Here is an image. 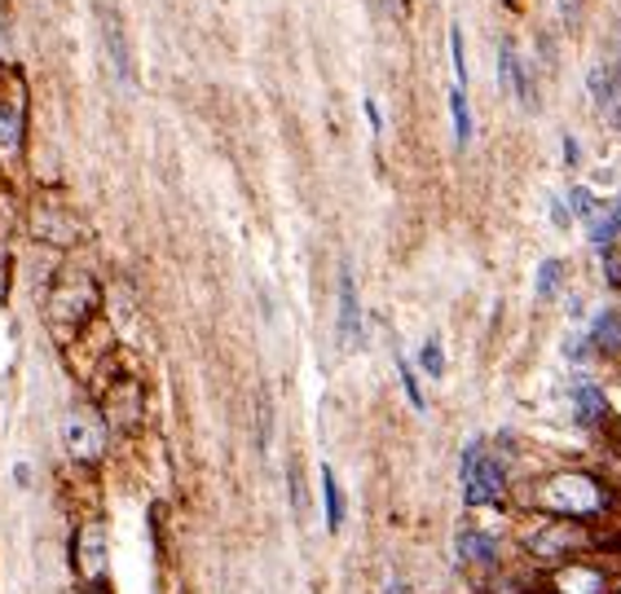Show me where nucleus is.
<instances>
[{
	"label": "nucleus",
	"mask_w": 621,
	"mask_h": 594,
	"mask_svg": "<svg viewBox=\"0 0 621 594\" xmlns=\"http://www.w3.org/2000/svg\"><path fill=\"white\" fill-rule=\"evenodd\" d=\"M516 498L525 511H538V516L621 529V489L600 467H551L516 485Z\"/></svg>",
	"instance_id": "f257e3e1"
},
{
	"label": "nucleus",
	"mask_w": 621,
	"mask_h": 594,
	"mask_svg": "<svg viewBox=\"0 0 621 594\" xmlns=\"http://www.w3.org/2000/svg\"><path fill=\"white\" fill-rule=\"evenodd\" d=\"M516 555H520L525 573L543 577V573L573 564V560H587V555H621V529L525 511L516 520Z\"/></svg>",
	"instance_id": "f03ea898"
},
{
	"label": "nucleus",
	"mask_w": 621,
	"mask_h": 594,
	"mask_svg": "<svg viewBox=\"0 0 621 594\" xmlns=\"http://www.w3.org/2000/svg\"><path fill=\"white\" fill-rule=\"evenodd\" d=\"M459 485H463V507L467 511H490L507 507L516 485H512V463L503 449H490L485 441H467L459 458Z\"/></svg>",
	"instance_id": "7ed1b4c3"
},
{
	"label": "nucleus",
	"mask_w": 621,
	"mask_h": 594,
	"mask_svg": "<svg viewBox=\"0 0 621 594\" xmlns=\"http://www.w3.org/2000/svg\"><path fill=\"white\" fill-rule=\"evenodd\" d=\"M547 594H621V560L618 555H587L573 564H560L543 573Z\"/></svg>",
	"instance_id": "20e7f679"
},
{
	"label": "nucleus",
	"mask_w": 621,
	"mask_h": 594,
	"mask_svg": "<svg viewBox=\"0 0 621 594\" xmlns=\"http://www.w3.org/2000/svg\"><path fill=\"white\" fill-rule=\"evenodd\" d=\"M97 283L88 274H66L53 291H49V326L57 330V339H71L84 330V321L97 312Z\"/></svg>",
	"instance_id": "39448f33"
},
{
	"label": "nucleus",
	"mask_w": 621,
	"mask_h": 594,
	"mask_svg": "<svg viewBox=\"0 0 621 594\" xmlns=\"http://www.w3.org/2000/svg\"><path fill=\"white\" fill-rule=\"evenodd\" d=\"M454 555H459V569H467V573H481V577L503 573V542L476 524L454 533Z\"/></svg>",
	"instance_id": "423d86ee"
},
{
	"label": "nucleus",
	"mask_w": 621,
	"mask_h": 594,
	"mask_svg": "<svg viewBox=\"0 0 621 594\" xmlns=\"http://www.w3.org/2000/svg\"><path fill=\"white\" fill-rule=\"evenodd\" d=\"M569 401H573V423L587 427V432H609L613 427V405H609V392L591 379H578L569 388Z\"/></svg>",
	"instance_id": "0eeeda50"
},
{
	"label": "nucleus",
	"mask_w": 621,
	"mask_h": 594,
	"mask_svg": "<svg viewBox=\"0 0 621 594\" xmlns=\"http://www.w3.org/2000/svg\"><path fill=\"white\" fill-rule=\"evenodd\" d=\"M22 128H27V93H22L18 75H13L9 79V97H4V79H0V163L18 155Z\"/></svg>",
	"instance_id": "6e6552de"
},
{
	"label": "nucleus",
	"mask_w": 621,
	"mask_h": 594,
	"mask_svg": "<svg viewBox=\"0 0 621 594\" xmlns=\"http://www.w3.org/2000/svg\"><path fill=\"white\" fill-rule=\"evenodd\" d=\"M102 40H106V57H110V71L124 88H133L137 79V66H133V49H128V35H124V22L115 9H102Z\"/></svg>",
	"instance_id": "1a4fd4ad"
},
{
	"label": "nucleus",
	"mask_w": 621,
	"mask_h": 594,
	"mask_svg": "<svg viewBox=\"0 0 621 594\" xmlns=\"http://www.w3.org/2000/svg\"><path fill=\"white\" fill-rule=\"evenodd\" d=\"M66 449H71V458H80V463L102 458V449H106V427H102L88 410H75V414L66 418Z\"/></svg>",
	"instance_id": "9d476101"
},
{
	"label": "nucleus",
	"mask_w": 621,
	"mask_h": 594,
	"mask_svg": "<svg viewBox=\"0 0 621 594\" xmlns=\"http://www.w3.org/2000/svg\"><path fill=\"white\" fill-rule=\"evenodd\" d=\"M498 71H503L507 93H512L525 110H538V88H534V75H529V66L520 62V53H516V44H512V40H503V44H498Z\"/></svg>",
	"instance_id": "9b49d317"
},
{
	"label": "nucleus",
	"mask_w": 621,
	"mask_h": 594,
	"mask_svg": "<svg viewBox=\"0 0 621 594\" xmlns=\"http://www.w3.org/2000/svg\"><path fill=\"white\" fill-rule=\"evenodd\" d=\"M339 343L344 348L361 343V299H357V283L348 265L339 269Z\"/></svg>",
	"instance_id": "f8f14e48"
},
{
	"label": "nucleus",
	"mask_w": 621,
	"mask_h": 594,
	"mask_svg": "<svg viewBox=\"0 0 621 594\" xmlns=\"http://www.w3.org/2000/svg\"><path fill=\"white\" fill-rule=\"evenodd\" d=\"M587 335H591V343H596V352L604 361H621V308H600L591 317Z\"/></svg>",
	"instance_id": "ddd939ff"
},
{
	"label": "nucleus",
	"mask_w": 621,
	"mask_h": 594,
	"mask_svg": "<svg viewBox=\"0 0 621 594\" xmlns=\"http://www.w3.org/2000/svg\"><path fill=\"white\" fill-rule=\"evenodd\" d=\"M137 418H141V388L128 379V383L110 388V396H106V423H115V427H137Z\"/></svg>",
	"instance_id": "4468645a"
},
{
	"label": "nucleus",
	"mask_w": 621,
	"mask_h": 594,
	"mask_svg": "<svg viewBox=\"0 0 621 594\" xmlns=\"http://www.w3.org/2000/svg\"><path fill=\"white\" fill-rule=\"evenodd\" d=\"M587 88H591V102H596L600 110H609L621 93V62H600V66H591Z\"/></svg>",
	"instance_id": "2eb2a0df"
},
{
	"label": "nucleus",
	"mask_w": 621,
	"mask_h": 594,
	"mask_svg": "<svg viewBox=\"0 0 621 594\" xmlns=\"http://www.w3.org/2000/svg\"><path fill=\"white\" fill-rule=\"evenodd\" d=\"M80 569H84L88 582H97L106 573V533H102V524H88L80 533Z\"/></svg>",
	"instance_id": "dca6fc26"
},
{
	"label": "nucleus",
	"mask_w": 621,
	"mask_h": 594,
	"mask_svg": "<svg viewBox=\"0 0 621 594\" xmlns=\"http://www.w3.org/2000/svg\"><path fill=\"white\" fill-rule=\"evenodd\" d=\"M565 283H569V265L551 256V261H543L538 274H534V296L543 299V304H551V299L565 291Z\"/></svg>",
	"instance_id": "f3484780"
},
{
	"label": "nucleus",
	"mask_w": 621,
	"mask_h": 594,
	"mask_svg": "<svg viewBox=\"0 0 621 594\" xmlns=\"http://www.w3.org/2000/svg\"><path fill=\"white\" fill-rule=\"evenodd\" d=\"M322 502H326V529L339 533L344 529V494H339V480L330 467H322Z\"/></svg>",
	"instance_id": "a211bd4d"
},
{
	"label": "nucleus",
	"mask_w": 621,
	"mask_h": 594,
	"mask_svg": "<svg viewBox=\"0 0 621 594\" xmlns=\"http://www.w3.org/2000/svg\"><path fill=\"white\" fill-rule=\"evenodd\" d=\"M450 115H454V141L467 146L472 141V110H467V88L450 93Z\"/></svg>",
	"instance_id": "6ab92c4d"
},
{
	"label": "nucleus",
	"mask_w": 621,
	"mask_h": 594,
	"mask_svg": "<svg viewBox=\"0 0 621 594\" xmlns=\"http://www.w3.org/2000/svg\"><path fill=\"white\" fill-rule=\"evenodd\" d=\"M569 208H573V221H596V216L604 212V203H600L587 185H573V190H569Z\"/></svg>",
	"instance_id": "aec40b11"
},
{
	"label": "nucleus",
	"mask_w": 621,
	"mask_h": 594,
	"mask_svg": "<svg viewBox=\"0 0 621 594\" xmlns=\"http://www.w3.org/2000/svg\"><path fill=\"white\" fill-rule=\"evenodd\" d=\"M419 370H423L428 379H441V374H445V352H441V339H436V335L419 343Z\"/></svg>",
	"instance_id": "412c9836"
},
{
	"label": "nucleus",
	"mask_w": 621,
	"mask_h": 594,
	"mask_svg": "<svg viewBox=\"0 0 621 594\" xmlns=\"http://www.w3.org/2000/svg\"><path fill=\"white\" fill-rule=\"evenodd\" d=\"M397 374H401V388H406V401H410L414 410H428V396H423V388H419V374H414V365H410L406 357H397Z\"/></svg>",
	"instance_id": "4be33fe9"
},
{
	"label": "nucleus",
	"mask_w": 621,
	"mask_h": 594,
	"mask_svg": "<svg viewBox=\"0 0 621 594\" xmlns=\"http://www.w3.org/2000/svg\"><path fill=\"white\" fill-rule=\"evenodd\" d=\"M565 357H569L573 365H587V361H596L600 352H596L591 335H569V339H565Z\"/></svg>",
	"instance_id": "5701e85b"
},
{
	"label": "nucleus",
	"mask_w": 621,
	"mask_h": 594,
	"mask_svg": "<svg viewBox=\"0 0 621 594\" xmlns=\"http://www.w3.org/2000/svg\"><path fill=\"white\" fill-rule=\"evenodd\" d=\"M450 53H454V75H459V88H467V57H463V26H450Z\"/></svg>",
	"instance_id": "b1692460"
},
{
	"label": "nucleus",
	"mask_w": 621,
	"mask_h": 594,
	"mask_svg": "<svg viewBox=\"0 0 621 594\" xmlns=\"http://www.w3.org/2000/svg\"><path fill=\"white\" fill-rule=\"evenodd\" d=\"M287 476H292V511H296V520H305V511H309V502H305V480H301V463L292 458V467H287Z\"/></svg>",
	"instance_id": "393cba45"
},
{
	"label": "nucleus",
	"mask_w": 621,
	"mask_h": 594,
	"mask_svg": "<svg viewBox=\"0 0 621 594\" xmlns=\"http://www.w3.org/2000/svg\"><path fill=\"white\" fill-rule=\"evenodd\" d=\"M600 274H604V283L621 291V252L618 247H609V252H600Z\"/></svg>",
	"instance_id": "a878e982"
},
{
	"label": "nucleus",
	"mask_w": 621,
	"mask_h": 594,
	"mask_svg": "<svg viewBox=\"0 0 621 594\" xmlns=\"http://www.w3.org/2000/svg\"><path fill=\"white\" fill-rule=\"evenodd\" d=\"M551 221H556V230H569L573 225V208H565V199H551Z\"/></svg>",
	"instance_id": "bb28decb"
},
{
	"label": "nucleus",
	"mask_w": 621,
	"mask_h": 594,
	"mask_svg": "<svg viewBox=\"0 0 621 594\" xmlns=\"http://www.w3.org/2000/svg\"><path fill=\"white\" fill-rule=\"evenodd\" d=\"M565 163H569V168H578V163H582V146H578L573 137H565Z\"/></svg>",
	"instance_id": "cd10ccee"
},
{
	"label": "nucleus",
	"mask_w": 621,
	"mask_h": 594,
	"mask_svg": "<svg viewBox=\"0 0 621 594\" xmlns=\"http://www.w3.org/2000/svg\"><path fill=\"white\" fill-rule=\"evenodd\" d=\"M560 9H565V22L578 26V18H582V0H560Z\"/></svg>",
	"instance_id": "c85d7f7f"
},
{
	"label": "nucleus",
	"mask_w": 621,
	"mask_h": 594,
	"mask_svg": "<svg viewBox=\"0 0 621 594\" xmlns=\"http://www.w3.org/2000/svg\"><path fill=\"white\" fill-rule=\"evenodd\" d=\"M379 13H406V0H370Z\"/></svg>",
	"instance_id": "c756f323"
},
{
	"label": "nucleus",
	"mask_w": 621,
	"mask_h": 594,
	"mask_svg": "<svg viewBox=\"0 0 621 594\" xmlns=\"http://www.w3.org/2000/svg\"><path fill=\"white\" fill-rule=\"evenodd\" d=\"M366 119H370V128H375V132L383 128V119H379V106H375V97H366Z\"/></svg>",
	"instance_id": "7c9ffc66"
},
{
	"label": "nucleus",
	"mask_w": 621,
	"mask_h": 594,
	"mask_svg": "<svg viewBox=\"0 0 621 594\" xmlns=\"http://www.w3.org/2000/svg\"><path fill=\"white\" fill-rule=\"evenodd\" d=\"M383 594H406V582H401L397 573H388V582H383Z\"/></svg>",
	"instance_id": "2f4dec72"
},
{
	"label": "nucleus",
	"mask_w": 621,
	"mask_h": 594,
	"mask_svg": "<svg viewBox=\"0 0 621 594\" xmlns=\"http://www.w3.org/2000/svg\"><path fill=\"white\" fill-rule=\"evenodd\" d=\"M609 208H613V216H618V225H621V199L618 203H609Z\"/></svg>",
	"instance_id": "473e14b6"
},
{
	"label": "nucleus",
	"mask_w": 621,
	"mask_h": 594,
	"mask_svg": "<svg viewBox=\"0 0 621 594\" xmlns=\"http://www.w3.org/2000/svg\"><path fill=\"white\" fill-rule=\"evenodd\" d=\"M618 128H621V110H618Z\"/></svg>",
	"instance_id": "72a5a7b5"
}]
</instances>
